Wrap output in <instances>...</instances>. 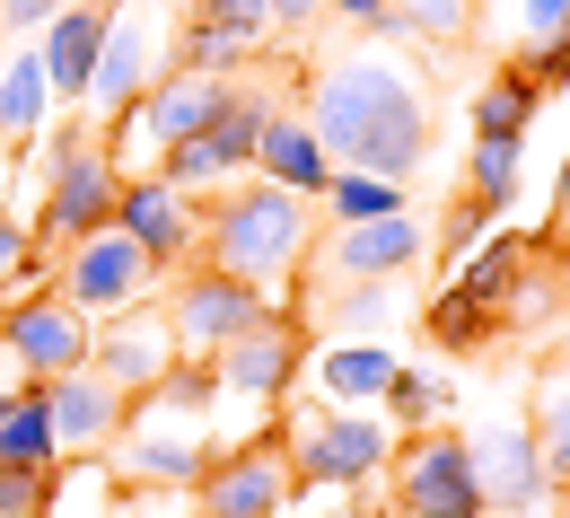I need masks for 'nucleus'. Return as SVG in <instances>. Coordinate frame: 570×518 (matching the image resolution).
<instances>
[{
  "label": "nucleus",
  "instance_id": "f3484780",
  "mask_svg": "<svg viewBox=\"0 0 570 518\" xmlns=\"http://www.w3.org/2000/svg\"><path fill=\"white\" fill-rule=\"evenodd\" d=\"M115 457H124L132 483H194V492H203V475L219 466V448L203 440V431H176V422H158L149 404H141V422H124Z\"/></svg>",
  "mask_w": 570,
  "mask_h": 518
},
{
  "label": "nucleus",
  "instance_id": "a211bd4d",
  "mask_svg": "<svg viewBox=\"0 0 570 518\" xmlns=\"http://www.w3.org/2000/svg\"><path fill=\"white\" fill-rule=\"evenodd\" d=\"M289 370H298V325H289L282 307H273L264 325H246V334L219 352V395L273 404V395H289Z\"/></svg>",
  "mask_w": 570,
  "mask_h": 518
},
{
  "label": "nucleus",
  "instance_id": "1a4fd4ad",
  "mask_svg": "<svg viewBox=\"0 0 570 518\" xmlns=\"http://www.w3.org/2000/svg\"><path fill=\"white\" fill-rule=\"evenodd\" d=\"M149 282H158V264H149L115 221L97 228V237H79L71 255H62V273H53V291L71 299L79 316H124V307L149 299Z\"/></svg>",
  "mask_w": 570,
  "mask_h": 518
},
{
  "label": "nucleus",
  "instance_id": "f03ea898",
  "mask_svg": "<svg viewBox=\"0 0 570 518\" xmlns=\"http://www.w3.org/2000/svg\"><path fill=\"white\" fill-rule=\"evenodd\" d=\"M203 246H212V273H228V282L273 299L316 255V203H298L282 185H237V194L212 203V237Z\"/></svg>",
  "mask_w": 570,
  "mask_h": 518
},
{
  "label": "nucleus",
  "instance_id": "6e6552de",
  "mask_svg": "<svg viewBox=\"0 0 570 518\" xmlns=\"http://www.w3.org/2000/svg\"><path fill=\"white\" fill-rule=\"evenodd\" d=\"M115 228L141 246L158 273H185V264L203 255V237H212V212H203L194 194H176L167 176H124V194H115Z\"/></svg>",
  "mask_w": 570,
  "mask_h": 518
},
{
  "label": "nucleus",
  "instance_id": "0eeeda50",
  "mask_svg": "<svg viewBox=\"0 0 570 518\" xmlns=\"http://www.w3.org/2000/svg\"><path fill=\"white\" fill-rule=\"evenodd\" d=\"M264 316H273V299L228 282V273H212V264H194V273L167 291V334H176L185 361H219V352H228L246 325H264Z\"/></svg>",
  "mask_w": 570,
  "mask_h": 518
},
{
  "label": "nucleus",
  "instance_id": "423d86ee",
  "mask_svg": "<svg viewBox=\"0 0 570 518\" xmlns=\"http://www.w3.org/2000/svg\"><path fill=\"white\" fill-rule=\"evenodd\" d=\"M88 334H97V316H79L62 291L0 299V352L18 361V387H53V378L88 370Z\"/></svg>",
  "mask_w": 570,
  "mask_h": 518
},
{
  "label": "nucleus",
  "instance_id": "dca6fc26",
  "mask_svg": "<svg viewBox=\"0 0 570 518\" xmlns=\"http://www.w3.org/2000/svg\"><path fill=\"white\" fill-rule=\"evenodd\" d=\"M45 395V413H53V440L71 448V457H97V448L124 440V422H132V395H115L97 370H71L53 378V387H36Z\"/></svg>",
  "mask_w": 570,
  "mask_h": 518
},
{
  "label": "nucleus",
  "instance_id": "4c0bfd02",
  "mask_svg": "<svg viewBox=\"0 0 570 518\" xmlns=\"http://www.w3.org/2000/svg\"><path fill=\"white\" fill-rule=\"evenodd\" d=\"M518 27H527V45H562L570 36V0H518Z\"/></svg>",
  "mask_w": 570,
  "mask_h": 518
},
{
  "label": "nucleus",
  "instance_id": "9b49d317",
  "mask_svg": "<svg viewBox=\"0 0 570 518\" xmlns=\"http://www.w3.org/2000/svg\"><path fill=\"white\" fill-rule=\"evenodd\" d=\"M465 457H474L483 518H518V510H535V501L553 492L544 448H535V431H527V413H500V422H483V431L465 440Z\"/></svg>",
  "mask_w": 570,
  "mask_h": 518
},
{
  "label": "nucleus",
  "instance_id": "c756f323",
  "mask_svg": "<svg viewBox=\"0 0 570 518\" xmlns=\"http://www.w3.org/2000/svg\"><path fill=\"white\" fill-rule=\"evenodd\" d=\"M325 316L343 325V343H377L386 316H395V282H334V307H325Z\"/></svg>",
  "mask_w": 570,
  "mask_h": 518
},
{
  "label": "nucleus",
  "instance_id": "f8f14e48",
  "mask_svg": "<svg viewBox=\"0 0 570 518\" xmlns=\"http://www.w3.org/2000/svg\"><path fill=\"white\" fill-rule=\"evenodd\" d=\"M386 475H395V510H404V518H483L474 457H465L456 431H422Z\"/></svg>",
  "mask_w": 570,
  "mask_h": 518
},
{
  "label": "nucleus",
  "instance_id": "cd10ccee",
  "mask_svg": "<svg viewBox=\"0 0 570 518\" xmlns=\"http://www.w3.org/2000/svg\"><path fill=\"white\" fill-rule=\"evenodd\" d=\"M483 0H386V36H422V45H465Z\"/></svg>",
  "mask_w": 570,
  "mask_h": 518
},
{
  "label": "nucleus",
  "instance_id": "c85d7f7f",
  "mask_svg": "<svg viewBox=\"0 0 570 518\" xmlns=\"http://www.w3.org/2000/svg\"><path fill=\"white\" fill-rule=\"evenodd\" d=\"M325 212H334V228H360V221H395V212H413V203H404V185H386V176H352V167H334Z\"/></svg>",
  "mask_w": 570,
  "mask_h": 518
},
{
  "label": "nucleus",
  "instance_id": "f704fd0d",
  "mask_svg": "<svg viewBox=\"0 0 570 518\" xmlns=\"http://www.w3.org/2000/svg\"><path fill=\"white\" fill-rule=\"evenodd\" d=\"M53 475H62V466H53ZM53 475L0 466V518H53Z\"/></svg>",
  "mask_w": 570,
  "mask_h": 518
},
{
  "label": "nucleus",
  "instance_id": "412c9836",
  "mask_svg": "<svg viewBox=\"0 0 570 518\" xmlns=\"http://www.w3.org/2000/svg\"><path fill=\"white\" fill-rule=\"evenodd\" d=\"M395 352H377V343H325L316 352V395L334 404V413H360V404H386V387H395Z\"/></svg>",
  "mask_w": 570,
  "mask_h": 518
},
{
  "label": "nucleus",
  "instance_id": "9d476101",
  "mask_svg": "<svg viewBox=\"0 0 570 518\" xmlns=\"http://www.w3.org/2000/svg\"><path fill=\"white\" fill-rule=\"evenodd\" d=\"M176 361H185V352H176V334H167V307H124V316H106V325L88 334V370L106 378L115 395H132V404H149Z\"/></svg>",
  "mask_w": 570,
  "mask_h": 518
},
{
  "label": "nucleus",
  "instance_id": "a878e982",
  "mask_svg": "<svg viewBox=\"0 0 570 518\" xmlns=\"http://www.w3.org/2000/svg\"><path fill=\"white\" fill-rule=\"evenodd\" d=\"M0 466H27V475H53V466H62L53 413H45V395H36V387H27V395L9 404V422H0Z\"/></svg>",
  "mask_w": 570,
  "mask_h": 518
},
{
  "label": "nucleus",
  "instance_id": "4be33fe9",
  "mask_svg": "<svg viewBox=\"0 0 570 518\" xmlns=\"http://www.w3.org/2000/svg\"><path fill=\"white\" fill-rule=\"evenodd\" d=\"M45 115H53L45 62H36V45H18V53L0 62V141H36V133H45Z\"/></svg>",
  "mask_w": 570,
  "mask_h": 518
},
{
  "label": "nucleus",
  "instance_id": "393cba45",
  "mask_svg": "<svg viewBox=\"0 0 570 518\" xmlns=\"http://www.w3.org/2000/svg\"><path fill=\"white\" fill-rule=\"evenodd\" d=\"M264 124H273V97L237 79V97H228V115H219V124L203 133V141H212V158L228 167V176H246V167H255V149H264Z\"/></svg>",
  "mask_w": 570,
  "mask_h": 518
},
{
  "label": "nucleus",
  "instance_id": "7ed1b4c3",
  "mask_svg": "<svg viewBox=\"0 0 570 518\" xmlns=\"http://www.w3.org/2000/svg\"><path fill=\"white\" fill-rule=\"evenodd\" d=\"M115 194H124V167L97 133H53V167H45V212H36V255H71L79 237L115 221Z\"/></svg>",
  "mask_w": 570,
  "mask_h": 518
},
{
  "label": "nucleus",
  "instance_id": "b1692460",
  "mask_svg": "<svg viewBox=\"0 0 570 518\" xmlns=\"http://www.w3.org/2000/svg\"><path fill=\"white\" fill-rule=\"evenodd\" d=\"M255 62V36L219 27V18H194L185 9V36H176V71H203V79H246Z\"/></svg>",
  "mask_w": 570,
  "mask_h": 518
},
{
  "label": "nucleus",
  "instance_id": "ddd939ff",
  "mask_svg": "<svg viewBox=\"0 0 570 518\" xmlns=\"http://www.w3.org/2000/svg\"><path fill=\"white\" fill-rule=\"evenodd\" d=\"M289 483H298V475H289V448L255 440V448L219 457L212 475H203V518H282Z\"/></svg>",
  "mask_w": 570,
  "mask_h": 518
},
{
  "label": "nucleus",
  "instance_id": "a19ab883",
  "mask_svg": "<svg viewBox=\"0 0 570 518\" xmlns=\"http://www.w3.org/2000/svg\"><path fill=\"white\" fill-rule=\"evenodd\" d=\"M316 18H325V0H273V27H282V36L316 27Z\"/></svg>",
  "mask_w": 570,
  "mask_h": 518
},
{
  "label": "nucleus",
  "instance_id": "58836bf2",
  "mask_svg": "<svg viewBox=\"0 0 570 518\" xmlns=\"http://www.w3.org/2000/svg\"><path fill=\"white\" fill-rule=\"evenodd\" d=\"M62 18V0H0V36H45Z\"/></svg>",
  "mask_w": 570,
  "mask_h": 518
},
{
  "label": "nucleus",
  "instance_id": "bb28decb",
  "mask_svg": "<svg viewBox=\"0 0 570 518\" xmlns=\"http://www.w3.org/2000/svg\"><path fill=\"white\" fill-rule=\"evenodd\" d=\"M535 88L518 71H492L483 79V97H474V141H527V124H535Z\"/></svg>",
  "mask_w": 570,
  "mask_h": 518
},
{
  "label": "nucleus",
  "instance_id": "aec40b11",
  "mask_svg": "<svg viewBox=\"0 0 570 518\" xmlns=\"http://www.w3.org/2000/svg\"><path fill=\"white\" fill-rule=\"evenodd\" d=\"M255 167H264V185H282V194H298V203H325V185H334V158H325V141H316V124L289 115V106H273Z\"/></svg>",
  "mask_w": 570,
  "mask_h": 518
},
{
  "label": "nucleus",
  "instance_id": "473e14b6",
  "mask_svg": "<svg viewBox=\"0 0 570 518\" xmlns=\"http://www.w3.org/2000/svg\"><path fill=\"white\" fill-rule=\"evenodd\" d=\"M465 194H474L483 212H500V203L518 194V141H474V158H465Z\"/></svg>",
  "mask_w": 570,
  "mask_h": 518
},
{
  "label": "nucleus",
  "instance_id": "39448f33",
  "mask_svg": "<svg viewBox=\"0 0 570 518\" xmlns=\"http://www.w3.org/2000/svg\"><path fill=\"white\" fill-rule=\"evenodd\" d=\"M395 466V440L377 413H334V404H298L289 413V475L316 492H360Z\"/></svg>",
  "mask_w": 570,
  "mask_h": 518
},
{
  "label": "nucleus",
  "instance_id": "2eb2a0df",
  "mask_svg": "<svg viewBox=\"0 0 570 518\" xmlns=\"http://www.w3.org/2000/svg\"><path fill=\"white\" fill-rule=\"evenodd\" d=\"M106 18H115V0H62V18L45 27L36 62H45L53 106H88V88H97V53H106Z\"/></svg>",
  "mask_w": 570,
  "mask_h": 518
},
{
  "label": "nucleus",
  "instance_id": "20e7f679",
  "mask_svg": "<svg viewBox=\"0 0 570 518\" xmlns=\"http://www.w3.org/2000/svg\"><path fill=\"white\" fill-rule=\"evenodd\" d=\"M176 36H185V27L167 18V0H115L88 106H97L106 124H132V106H141V97H149L167 71H176Z\"/></svg>",
  "mask_w": 570,
  "mask_h": 518
},
{
  "label": "nucleus",
  "instance_id": "7c9ffc66",
  "mask_svg": "<svg viewBox=\"0 0 570 518\" xmlns=\"http://www.w3.org/2000/svg\"><path fill=\"white\" fill-rule=\"evenodd\" d=\"M483 334H500V316L483 307V299H465V291L430 299V343H439V352H474Z\"/></svg>",
  "mask_w": 570,
  "mask_h": 518
},
{
  "label": "nucleus",
  "instance_id": "79ce46f5",
  "mask_svg": "<svg viewBox=\"0 0 570 518\" xmlns=\"http://www.w3.org/2000/svg\"><path fill=\"white\" fill-rule=\"evenodd\" d=\"M9 404H18V395H0V422H9Z\"/></svg>",
  "mask_w": 570,
  "mask_h": 518
},
{
  "label": "nucleus",
  "instance_id": "ea45409f",
  "mask_svg": "<svg viewBox=\"0 0 570 518\" xmlns=\"http://www.w3.org/2000/svg\"><path fill=\"white\" fill-rule=\"evenodd\" d=\"M325 9H334L352 36H386V0H325Z\"/></svg>",
  "mask_w": 570,
  "mask_h": 518
},
{
  "label": "nucleus",
  "instance_id": "6ab92c4d",
  "mask_svg": "<svg viewBox=\"0 0 570 518\" xmlns=\"http://www.w3.org/2000/svg\"><path fill=\"white\" fill-rule=\"evenodd\" d=\"M228 97H237V79H203V71H167L158 88H149L141 106V133L158 149H176V141H194V133H212L219 115H228Z\"/></svg>",
  "mask_w": 570,
  "mask_h": 518
},
{
  "label": "nucleus",
  "instance_id": "72a5a7b5",
  "mask_svg": "<svg viewBox=\"0 0 570 518\" xmlns=\"http://www.w3.org/2000/svg\"><path fill=\"white\" fill-rule=\"evenodd\" d=\"M53 255H36V228H18L0 212V291H18V282H36V291H53Z\"/></svg>",
  "mask_w": 570,
  "mask_h": 518
},
{
  "label": "nucleus",
  "instance_id": "c9c22d12",
  "mask_svg": "<svg viewBox=\"0 0 570 518\" xmlns=\"http://www.w3.org/2000/svg\"><path fill=\"white\" fill-rule=\"evenodd\" d=\"M500 71H518L535 97H544V88H562V79H570V36H562V45H527V53H509Z\"/></svg>",
  "mask_w": 570,
  "mask_h": 518
},
{
  "label": "nucleus",
  "instance_id": "2f4dec72",
  "mask_svg": "<svg viewBox=\"0 0 570 518\" xmlns=\"http://www.w3.org/2000/svg\"><path fill=\"white\" fill-rule=\"evenodd\" d=\"M448 404H456V395H448V378H439V370H395V387H386V413H395L413 440H422Z\"/></svg>",
  "mask_w": 570,
  "mask_h": 518
},
{
  "label": "nucleus",
  "instance_id": "4468645a",
  "mask_svg": "<svg viewBox=\"0 0 570 518\" xmlns=\"http://www.w3.org/2000/svg\"><path fill=\"white\" fill-rule=\"evenodd\" d=\"M430 255V221L395 212V221H360L325 237V273L334 282H404L413 264Z\"/></svg>",
  "mask_w": 570,
  "mask_h": 518
},
{
  "label": "nucleus",
  "instance_id": "5701e85b",
  "mask_svg": "<svg viewBox=\"0 0 570 518\" xmlns=\"http://www.w3.org/2000/svg\"><path fill=\"white\" fill-rule=\"evenodd\" d=\"M527 431H535L544 475H553V492H562V483H570V361H553V370L535 378V395H527Z\"/></svg>",
  "mask_w": 570,
  "mask_h": 518
},
{
  "label": "nucleus",
  "instance_id": "f257e3e1",
  "mask_svg": "<svg viewBox=\"0 0 570 518\" xmlns=\"http://www.w3.org/2000/svg\"><path fill=\"white\" fill-rule=\"evenodd\" d=\"M298 115L316 124L325 158L352 167V176L404 185L430 158V79L395 53V36H368L352 53H334L325 71L307 79V106Z\"/></svg>",
  "mask_w": 570,
  "mask_h": 518
},
{
  "label": "nucleus",
  "instance_id": "e433bc0d",
  "mask_svg": "<svg viewBox=\"0 0 570 518\" xmlns=\"http://www.w3.org/2000/svg\"><path fill=\"white\" fill-rule=\"evenodd\" d=\"M194 18H219V27H237V36H264V27H273V0H194Z\"/></svg>",
  "mask_w": 570,
  "mask_h": 518
}]
</instances>
